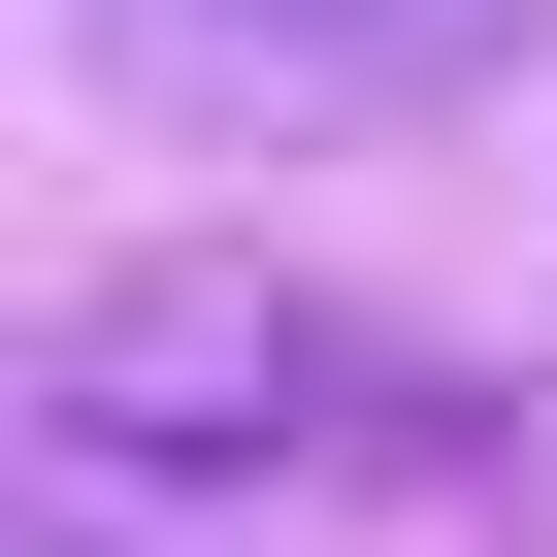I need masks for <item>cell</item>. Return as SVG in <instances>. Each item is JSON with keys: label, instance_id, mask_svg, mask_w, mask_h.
Here are the masks:
<instances>
[{"label": "cell", "instance_id": "cell-1", "mask_svg": "<svg viewBox=\"0 0 557 557\" xmlns=\"http://www.w3.org/2000/svg\"><path fill=\"white\" fill-rule=\"evenodd\" d=\"M296 459H426V361L296 262H66L34 296V492H296Z\"/></svg>", "mask_w": 557, "mask_h": 557}, {"label": "cell", "instance_id": "cell-2", "mask_svg": "<svg viewBox=\"0 0 557 557\" xmlns=\"http://www.w3.org/2000/svg\"><path fill=\"white\" fill-rule=\"evenodd\" d=\"M99 66H164V99H296V132H394V99H492L557 0H66Z\"/></svg>", "mask_w": 557, "mask_h": 557}, {"label": "cell", "instance_id": "cell-3", "mask_svg": "<svg viewBox=\"0 0 557 557\" xmlns=\"http://www.w3.org/2000/svg\"><path fill=\"white\" fill-rule=\"evenodd\" d=\"M426 492H492V524L557 557V361H426Z\"/></svg>", "mask_w": 557, "mask_h": 557}, {"label": "cell", "instance_id": "cell-4", "mask_svg": "<svg viewBox=\"0 0 557 557\" xmlns=\"http://www.w3.org/2000/svg\"><path fill=\"white\" fill-rule=\"evenodd\" d=\"M34 557H164V524H132V492H34Z\"/></svg>", "mask_w": 557, "mask_h": 557}]
</instances>
